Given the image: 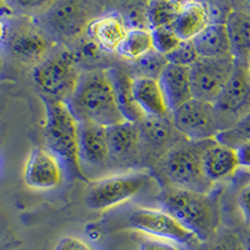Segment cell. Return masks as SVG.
Returning <instances> with one entry per match:
<instances>
[{
  "instance_id": "cell-17",
  "label": "cell",
  "mask_w": 250,
  "mask_h": 250,
  "mask_svg": "<svg viewBox=\"0 0 250 250\" xmlns=\"http://www.w3.org/2000/svg\"><path fill=\"white\" fill-rule=\"evenodd\" d=\"M129 28L118 13H108L91 20L88 25L90 40L98 44L102 50L115 53L123 43Z\"/></svg>"
},
{
  "instance_id": "cell-33",
  "label": "cell",
  "mask_w": 250,
  "mask_h": 250,
  "mask_svg": "<svg viewBox=\"0 0 250 250\" xmlns=\"http://www.w3.org/2000/svg\"><path fill=\"white\" fill-rule=\"evenodd\" d=\"M238 207L245 224L250 227V183L242 188L238 194Z\"/></svg>"
},
{
  "instance_id": "cell-31",
  "label": "cell",
  "mask_w": 250,
  "mask_h": 250,
  "mask_svg": "<svg viewBox=\"0 0 250 250\" xmlns=\"http://www.w3.org/2000/svg\"><path fill=\"white\" fill-rule=\"evenodd\" d=\"M205 250H245L243 238L234 231H224L216 234L210 243H208Z\"/></svg>"
},
{
  "instance_id": "cell-4",
  "label": "cell",
  "mask_w": 250,
  "mask_h": 250,
  "mask_svg": "<svg viewBox=\"0 0 250 250\" xmlns=\"http://www.w3.org/2000/svg\"><path fill=\"white\" fill-rule=\"evenodd\" d=\"M208 144L184 139L165 154L158 164L165 183L174 189L209 194L214 184L205 176L203 169V153Z\"/></svg>"
},
{
  "instance_id": "cell-34",
  "label": "cell",
  "mask_w": 250,
  "mask_h": 250,
  "mask_svg": "<svg viewBox=\"0 0 250 250\" xmlns=\"http://www.w3.org/2000/svg\"><path fill=\"white\" fill-rule=\"evenodd\" d=\"M140 250H183L178 245L154 238H144L140 243Z\"/></svg>"
},
{
  "instance_id": "cell-27",
  "label": "cell",
  "mask_w": 250,
  "mask_h": 250,
  "mask_svg": "<svg viewBox=\"0 0 250 250\" xmlns=\"http://www.w3.org/2000/svg\"><path fill=\"white\" fill-rule=\"evenodd\" d=\"M218 142L227 144L233 148H238L240 145L250 142V113L243 118L235 126L227 131H223L215 138Z\"/></svg>"
},
{
  "instance_id": "cell-5",
  "label": "cell",
  "mask_w": 250,
  "mask_h": 250,
  "mask_svg": "<svg viewBox=\"0 0 250 250\" xmlns=\"http://www.w3.org/2000/svg\"><path fill=\"white\" fill-rule=\"evenodd\" d=\"M114 228L129 229L178 245L183 250H200L203 243L163 209L131 208L110 218Z\"/></svg>"
},
{
  "instance_id": "cell-11",
  "label": "cell",
  "mask_w": 250,
  "mask_h": 250,
  "mask_svg": "<svg viewBox=\"0 0 250 250\" xmlns=\"http://www.w3.org/2000/svg\"><path fill=\"white\" fill-rule=\"evenodd\" d=\"M142 131V159L154 164L162 160L174 145L184 140L174 128L171 115L168 118L146 117L139 123Z\"/></svg>"
},
{
  "instance_id": "cell-25",
  "label": "cell",
  "mask_w": 250,
  "mask_h": 250,
  "mask_svg": "<svg viewBox=\"0 0 250 250\" xmlns=\"http://www.w3.org/2000/svg\"><path fill=\"white\" fill-rule=\"evenodd\" d=\"M153 50V37L150 29L129 28L117 53L124 59L137 62Z\"/></svg>"
},
{
  "instance_id": "cell-8",
  "label": "cell",
  "mask_w": 250,
  "mask_h": 250,
  "mask_svg": "<svg viewBox=\"0 0 250 250\" xmlns=\"http://www.w3.org/2000/svg\"><path fill=\"white\" fill-rule=\"evenodd\" d=\"M213 105L222 133L235 126L250 113V74L247 66L235 64L230 79Z\"/></svg>"
},
{
  "instance_id": "cell-24",
  "label": "cell",
  "mask_w": 250,
  "mask_h": 250,
  "mask_svg": "<svg viewBox=\"0 0 250 250\" xmlns=\"http://www.w3.org/2000/svg\"><path fill=\"white\" fill-rule=\"evenodd\" d=\"M109 74L113 82L118 104L125 119L131 123L142 122L145 115L134 100L133 78L119 69H109Z\"/></svg>"
},
{
  "instance_id": "cell-14",
  "label": "cell",
  "mask_w": 250,
  "mask_h": 250,
  "mask_svg": "<svg viewBox=\"0 0 250 250\" xmlns=\"http://www.w3.org/2000/svg\"><path fill=\"white\" fill-rule=\"evenodd\" d=\"M108 144L111 164L133 165L142 159V131L139 123L124 122L109 126Z\"/></svg>"
},
{
  "instance_id": "cell-30",
  "label": "cell",
  "mask_w": 250,
  "mask_h": 250,
  "mask_svg": "<svg viewBox=\"0 0 250 250\" xmlns=\"http://www.w3.org/2000/svg\"><path fill=\"white\" fill-rule=\"evenodd\" d=\"M167 64H168V62H167L164 55L159 54V53H156L155 50H153L151 53H149L148 55L143 57L142 59L137 60L138 69L140 70L139 77L155 78V79H159L163 69L165 68Z\"/></svg>"
},
{
  "instance_id": "cell-23",
  "label": "cell",
  "mask_w": 250,
  "mask_h": 250,
  "mask_svg": "<svg viewBox=\"0 0 250 250\" xmlns=\"http://www.w3.org/2000/svg\"><path fill=\"white\" fill-rule=\"evenodd\" d=\"M191 42L199 58L222 59L231 57L230 42L224 23H211Z\"/></svg>"
},
{
  "instance_id": "cell-10",
  "label": "cell",
  "mask_w": 250,
  "mask_h": 250,
  "mask_svg": "<svg viewBox=\"0 0 250 250\" xmlns=\"http://www.w3.org/2000/svg\"><path fill=\"white\" fill-rule=\"evenodd\" d=\"M235 68L233 57L222 59L199 58L190 66L193 99L214 104L230 79Z\"/></svg>"
},
{
  "instance_id": "cell-2",
  "label": "cell",
  "mask_w": 250,
  "mask_h": 250,
  "mask_svg": "<svg viewBox=\"0 0 250 250\" xmlns=\"http://www.w3.org/2000/svg\"><path fill=\"white\" fill-rule=\"evenodd\" d=\"M162 209L193 233L203 244L218 234L220 213L215 199L209 194L169 188L162 195Z\"/></svg>"
},
{
  "instance_id": "cell-16",
  "label": "cell",
  "mask_w": 250,
  "mask_h": 250,
  "mask_svg": "<svg viewBox=\"0 0 250 250\" xmlns=\"http://www.w3.org/2000/svg\"><path fill=\"white\" fill-rule=\"evenodd\" d=\"M239 168L240 162L236 148L223 144L216 139L208 140L203 153V169L205 176L213 184L233 176Z\"/></svg>"
},
{
  "instance_id": "cell-9",
  "label": "cell",
  "mask_w": 250,
  "mask_h": 250,
  "mask_svg": "<svg viewBox=\"0 0 250 250\" xmlns=\"http://www.w3.org/2000/svg\"><path fill=\"white\" fill-rule=\"evenodd\" d=\"M174 128L189 142L215 139L222 133L213 104L191 99L171 113Z\"/></svg>"
},
{
  "instance_id": "cell-19",
  "label": "cell",
  "mask_w": 250,
  "mask_h": 250,
  "mask_svg": "<svg viewBox=\"0 0 250 250\" xmlns=\"http://www.w3.org/2000/svg\"><path fill=\"white\" fill-rule=\"evenodd\" d=\"M43 25L58 35H75L85 25V14L79 3L53 4L42 17Z\"/></svg>"
},
{
  "instance_id": "cell-35",
  "label": "cell",
  "mask_w": 250,
  "mask_h": 250,
  "mask_svg": "<svg viewBox=\"0 0 250 250\" xmlns=\"http://www.w3.org/2000/svg\"><path fill=\"white\" fill-rule=\"evenodd\" d=\"M236 150H238L240 168L250 169V142L238 146Z\"/></svg>"
},
{
  "instance_id": "cell-7",
  "label": "cell",
  "mask_w": 250,
  "mask_h": 250,
  "mask_svg": "<svg viewBox=\"0 0 250 250\" xmlns=\"http://www.w3.org/2000/svg\"><path fill=\"white\" fill-rule=\"evenodd\" d=\"M151 180L150 174L145 171H129L103 178L89 188L86 205L91 210H108L146 190Z\"/></svg>"
},
{
  "instance_id": "cell-13",
  "label": "cell",
  "mask_w": 250,
  "mask_h": 250,
  "mask_svg": "<svg viewBox=\"0 0 250 250\" xmlns=\"http://www.w3.org/2000/svg\"><path fill=\"white\" fill-rule=\"evenodd\" d=\"M8 48L18 62L37 66L48 57L49 42L45 35L31 24L19 23L10 31Z\"/></svg>"
},
{
  "instance_id": "cell-38",
  "label": "cell",
  "mask_w": 250,
  "mask_h": 250,
  "mask_svg": "<svg viewBox=\"0 0 250 250\" xmlns=\"http://www.w3.org/2000/svg\"><path fill=\"white\" fill-rule=\"evenodd\" d=\"M3 68H4V60L3 58H1V55H0V73H1Z\"/></svg>"
},
{
  "instance_id": "cell-36",
  "label": "cell",
  "mask_w": 250,
  "mask_h": 250,
  "mask_svg": "<svg viewBox=\"0 0 250 250\" xmlns=\"http://www.w3.org/2000/svg\"><path fill=\"white\" fill-rule=\"evenodd\" d=\"M5 34H6V26L5 24H4L3 20H1V18H0V42L4 39Z\"/></svg>"
},
{
  "instance_id": "cell-3",
  "label": "cell",
  "mask_w": 250,
  "mask_h": 250,
  "mask_svg": "<svg viewBox=\"0 0 250 250\" xmlns=\"http://www.w3.org/2000/svg\"><path fill=\"white\" fill-rule=\"evenodd\" d=\"M45 105L44 138L50 151L75 176L85 178L79 158L80 122L68 103L43 98Z\"/></svg>"
},
{
  "instance_id": "cell-15",
  "label": "cell",
  "mask_w": 250,
  "mask_h": 250,
  "mask_svg": "<svg viewBox=\"0 0 250 250\" xmlns=\"http://www.w3.org/2000/svg\"><path fill=\"white\" fill-rule=\"evenodd\" d=\"M108 128L93 123H80L79 158L82 168L103 169L110 164ZM84 170V169H83Z\"/></svg>"
},
{
  "instance_id": "cell-20",
  "label": "cell",
  "mask_w": 250,
  "mask_h": 250,
  "mask_svg": "<svg viewBox=\"0 0 250 250\" xmlns=\"http://www.w3.org/2000/svg\"><path fill=\"white\" fill-rule=\"evenodd\" d=\"M133 95L137 105L146 117L168 118L171 115L159 79L146 77L134 78Z\"/></svg>"
},
{
  "instance_id": "cell-6",
  "label": "cell",
  "mask_w": 250,
  "mask_h": 250,
  "mask_svg": "<svg viewBox=\"0 0 250 250\" xmlns=\"http://www.w3.org/2000/svg\"><path fill=\"white\" fill-rule=\"evenodd\" d=\"M82 74L74 54L62 50L48 55L34 66L31 78L42 93V98L68 102L74 94Z\"/></svg>"
},
{
  "instance_id": "cell-21",
  "label": "cell",
  "mask_w": 250,
  "mask_h": 250,
  "mask_svg": "<svg viewBox=\"0 0 250 250\" xmlns=\"http://www.w3.org/2000/svg\"><path fill=\"white\" fill-rule=\"evenodd\" d=\"M224 24L227 26L234 62L238 65L248 68L250 60V13L231 10Z\"/></svg>"
},
{
  "instance_id": "cell-29",
  "label": "cell",
  "mask_w": 250,
  "mask_h": 250,
  "mask_svg": "<svg viewBox=\"0 0 250 250\" xmlns=\"http://www.w3.org/2000/svg\"><path fill=\"white\" fill-rule=\"evenodd\" d=\"M165 59H167L169 64L190 68V66H193L198 62L199 55L196 53L193 42L188 40V42H182L171 53L165 55Z\"/></svg>"
},
{
  "instance_id": "cell-1",
  "label": "cell",
  "mask_w": 250,
  "mask_h": 250,
  "mask_svg": "<svg viewBox=\"0 0 250 250\" xmlns=\"http://www.w3.org/2000/svg\"><path fill=\"white\" fill-rule=\"evenodd\" d=\"M68 105L80 123H93L113 126L128 122L118 104L109 69H97L83 73Z\"/></svg>"
},
{
  "instance_id": "cell-39",
  "label": "cell",
  "mask_w": 250,
  "mask_h": 250,
  "mask_svg": "<svg viewBox=\"0 0 250 250\" xmlns=\"http://www.w3.org/2000/svg\"><path fill=\"white\" fill-rule=\"evenodd\" d=\"M248 71H249V74H250V60L249 62H248Z\"/></svg>"
},
{
  "instance_id": "cell-18",
  "label": "cell",
  "mask_w": 250,
  "mask_h": 250,
  "mask_svg": "<svg viewBox=\"0 0 250 250\" xmlns=\"http://www.w3.org/2000/svg\"><path fill=\"white\" fill-rule=\"evenodd\" d=\"M160 86L170 113L193 99L190 84V68L167 64L159 77Z\"/></svg>"
},
{
  "instance_id": "cell-26",
  "label": "cell",
  "mask_w": 250,
  "mask_h": 250,
  "mask_svg": "<svg viewBox=\"0 0 250 250\" xmlns=\"http://www.w3.org/2000/svg\"><path fill=\"white\" fill-rule=\"evenodd\" d=\"M184 1H151L148 4L146 9V19H148V28H169L173 29L176 19L179 17L180 10Z\"/></svg>"
},
{
  "instance_id": "cell-28",
  "label": "cell",
  "mask_w": 250,
  "mask_h": 250,
  "mask_svg": "<svg viewBox=\"0 0 250 250\" xmlns=\"http://www.w3.org/2000/svg\"><path fill=\"white\" fill-rule=\"evenodd\" d=\"M153 37L154 50L162 55H168L176 46L182 43L183 40L174 33L173 29L169 28H156L150 29Z\"/></svg>"
},
{
  "instance_id": "cell-37",
  "label": "cell",
  "mask_w": 250,
  "mask_h": 250,
  "mask_svg": "<svg viewBox=\"0 0 250 250\" xmlns=\"http://www.w3.org/2000/svg\"><path fill=\"white\" fill-rule=\"evenodd\" d=\"M242 238H243V236H242ZM243 242H244L245 250H250V234H248L245 238H243Z\"/></svg>"
},
{
  "instance_id": "cell-12",
  "label": "cell",
  "mask_w": 250,
  "mask_h": 250,
  "mask_svg": "<svg viewBox=\"0 0 250 250\" xmlns=\"http://www.w3.org/2000/svg\"><path fill=\"white\" fill-rule=\"evenodd\" d=\"M64 180V164L53 151L35 148L24 167V182L35 190H54Z\"/></svg>"
},
{
  "instance_id": "cell-32",
  "label": "cell",
  "mask_w": 250,
  "mask_h": 250,
  "mask_svg": "<svg viewBox=\"0 0 250 250\" xmlns=\"http://www.w3.org/2000/svg\"><path fill=\"white\" fill-rule=\"evenodd\" d=\"M55 250H95L88 242L79 236H64L57 243Z\"/></svg>"
},
{
  "instance_id": "cell-22",
  "label": "cell",
  "mask_w": 250,
  "mask_h": 250,
  "mask_svg": "<svg viewBox=\"0 0 250 250\" xmlns=\"http://www.w3.org/2000/svg\"><path fill=\"white\" fill-rule=\"evenodd\" d=\"M211 24L210 6L203 1H184L173 30L183 42L193 40Z\"/></svg>"
}]
</instances>
